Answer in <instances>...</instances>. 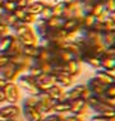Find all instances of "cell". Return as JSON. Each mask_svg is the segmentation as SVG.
<instances>
[{
  "label": "cell",
  "instance_id": "cell-33",
  "mask_svg": "<svg viewBox=\"0 0 115 121\" xmlns=\"http://www.w3.org/2000/svg\"><path fill=\"white\" fill-rule=\"evenodd\" d=\"M10 35H13V30H12V27H9L8 25L1 23V22H0V37L10 36Z\"/></svg>",
  "mask_w": 115,
  "mask_h": 121
},
{
  "label": "cell",
  "instance_id": "cell-45",
  "mask_svg": "<svg viewBox=\"0 0 115 121\" xmlns=\"http://www.w3.org/2000/svg\"><path fill=\"white\" fill-rule=\"evenodd\" d=\"M114 85H115V81H114Z\"/></svg>",
  "mask_w": 115,
  "mask_h": 121
},
{
  "label": "cell",
  "instance_id": "cell-1",
  "mask_svg": "<svg viewBox=\"0 0 115 121\" xmlns=\"http://www.w3.org/2000/svg\"><path fill=\"white\" fill-rule=\"evenodd\" d=\"M12 30H13V35L22 43L23 47H38L40 37L36 34L33 26L17 21Z\"/></svg>",
  "mask_w": 115,
  "mask_h": 121
},
{
  "label": "cell",
  "instance_id": "cell-8",
  "mask_svg": "<svg viewBox=\"0 0 115 121\" xmlns=\"http://www.w3.org/2000/svg\"><path fill=\"white\" fill-rule=\"evenodd\" d=\"M86 88H87L86 82H76L72 88L67 89V91H65V100L70 102V100L82 98V94H83Z\"/></svg>",
  "mask_w": 115,
  "mask_h": 121
},
{
  "label": "cell",
  "instance_id": "cell-24",
  "mask_svg": "<svg viewBox=\"0 0 115 121\" xmlns=\"http://www.w3.org/2000/svg\"><path fill=\"white\" fill-rule=\"evenodd\" d=\"M42 73H44V72H42L41 68H40L38 66L36 65V63H34V65H32L31 67H28L27 71H26V75H27V76H30V77H32V79H34V80H37Z\"/></svg>",
  "mask_w": 115,
  "mask_h": 121
},
{
  "label": "cell",
  "instance_id": "cell-37",
  "mask_svg": "<svg viewBox=\"0 0 115 121\" xmlns=\"http://www.w3.org/2000/svg\"><path fill=\"white\" fill-rule=\"evenodd\" d=\"M65 121H87V117L68 113V115H65Z\"/></svg>",
  "mask_w": 115,
  "mask_h": 121
},
{
  "label": "cell",
  "instance_id": "cell-5",
  "mask_svg": "<svg viewBox=\"0 0 115 121\" xmlns=\"http://www.w3.org/2000/svg\"><path fill=\"white\" fill-rule=\"evenodd\" d=\"M83 62L79 58L76 59H72L69 62L64 63V67H65V72H67L69 76L74 77V79H78L80 75L83 73Z\"/></svg>",
  "mask_w": 115,
  "mask_h": 121
},
{
  "label": "cell",
  "instance_id": "cell-46",
  "mask_svg": "<svg viewBox=\"0 0 115 121\" xmlns=\"http://www.w3.org/2000/svg\"><path fill=\"white\" fill-rule=\"evenodd\" d=\"M59 1H61V0H59Z\"/></svg>",
  "mask_w": 115,
  "mask_h": 121
},
{
  "label": "cell",
  "instance_id": "cell-32",
  "mask_svg": "<svg viewBox=\"0 0 115 121\" xmlns=\"http://www.w3.org/2000/svg\"><path fill=\"white\" fill-rule=\"evenodd\" d=\"M51 17H53V10H51L50 7H45L44 9H42V12L38 14V18L42 19V21H47Z\"/></svg>",
  "mask_w": 115,
  "mask_h": 121
},
{
  "label": "cell",
  "instance_id": "cell-21",
  "mask_svg": "<svg viewBox=\"0 0 115 121\" xmlns=\"http://www.w3.org/2000/svg\"><path fill=\"white\" fill-rule=\"evenodd\" d=\"M63 23H64V18L61 17H51L50 19L46 21L49 30H58V28H61Z\"/></svg>",
  "mask_w": 115,
  "mask_h": 121
},
{
  "label": "cell",
  "instance_id": "cell-10",
  "mask_svg": "<svg viewBox=\"0 0 115 121\" xmlns=\"http://www.w3.org/2000/svg\"><path fill=\"white\" fill-rule=\"evenodd\" d=\"M86 84H87V88L91 90V93L96 97H101L105 94V89H106V85H104L102 82H100L97 79H95L93 76L92 77H88L86 80Z\"/></svg>",
  "mask_w": 115,
  "mask_h": 121
},
{
  "label": "cell",
  "instance_id": "cell-30",
  "mask_svg": "<svg viewBox=\"0 0 115 121\" xmlns=\"http://www.w3.org/2000/svg\"><path fill=\"white\" fill-rule=\"evenodd\" d=\"M3 9L5 10V13H13L14 10L17 9V3L15 1H10V0H4V3H3Z\"/></svg>",
  "mask_w": 115,
  "mask_h": 121
},
{
  "label": "cell",
  "instance_id": "cell-6",
  "mask_svg": "<svg viewBox=\"0 0 115 121\" xmlns=\"http://www.w3.org/2000/svg\"><path fill=\"white\" fill-rule=\"evenodd\" d=\"M37 98H38L37 109H38V111L41 112L44 116H45V115H47V113H50V112L53 111L54 104H55V100L51 99V98L49 97L45 91H41V93L37 95Z\"/></svg>",
  "mask_w": 115,
  "mask_h": 121
},
{
  "label": "cell",
  "instance_id": "cell-25",
  "mask_svg": "<svg viewBox=\"0 0 115 121\" xmlns=\"http://www.w3.org/2000/svg\"><path fill=\"white\" fill-rule=\"evenodd\" d=\"M23 54L28 58L36 59L40 54V48L38 47H23Z\"/></svg>",
  "mask_w": 115,
  "mask_h": 121
},
{
  "label": "cell",
  "instance_id": "cell-7",
  "mask_svg": "<svg viewBox=\"0 0 115 121\" xmlns=\"http://www.w3.org/2000/svg\"><path fill=\"white\" fill-rule=\"evenodd\" d=\"M90 111L88 108V104L84 99L82 98H78V99L70 100V113L72 115H78V116H87V112Z\"/></svg>",
  "mask_w": 115,
  "mask_h": 121
},
{
  "label": "cell",
  "instance_id": "cell-18",
  "mask_svg": "<svg viewBox=\"0 0 115 121\" xmlns=\"http://www.w3.org/2000/svg\"><path fill=\"white\" fill-rule=\"evenodd\" d=\"M101 68L105 71L115 70V57H110V56L101 57Z\"/></svg>",
  "mask_w": 115,
  "mask_h": 121
},
{
  "label": "cell",
  "instance_id": "cell-38",
  "mask_svg": "<svg viewBox=\"0 0 115 121\" xmlns=\"http://www.w3.org/2000/svg\"><path fill=\"white\" fill-rule=\"evenodd\" d=\"M87 121H111L110 119L102 116V115H97V113H92L91 116L87 117Z\"/></svg>",
  "mask_w": 115,
  "mask_h": 121
},
{
  "label": "cell",
  "instance_id": "cell-11",
  "mask_svg": "<svg viewBox=\"0 0 115 121\" xmlns=\"http://www.w3.org/2000/svg\"><path fill=\"white\" fill-rule=\"evenodd\" d=\"M22 117L24 121H42L44 115L37 109V107H22Z\"/></svg>",
  "mask_w": 115,
  "mask_h": 121
},
{
  "label": "cell",
  "instance_id": "cell-13",
  "mask_svg": "<svg viewBox=\"0 0 115 121\" xmlns=\"http://www.w3.org/2000/svg\"><path fill=\"white\" fill-rule=\"evenodd\" d=\"M65 91H67V89H64V88H61V86L55 84L53 88H50L49 90H46L45 93L47 94L53 100L59 102V100H65Z\"/></svg>",
  "mask_w": 115,
  "mask_h": 121
},
{
  "label": "cell",
  "instance_id": "cell-26",
  "mask_svg": "<svg viewBox=\"0 0 115 121\" xmlns=\"http://www.w3.org/2000/svg\"><path fill=\"white\" fill-rule=\"evenodd\" d=\"M95 23H96V17L92 16L91 13H88L84 16V18H83V21H82V27L84 28V30H92V27H93Z\"/></svg>",
  "mask_w": 115,
  "mask_h": 121
},
{
  "label": "cell",
  "instance_id": "cell-29",
  "mask_svg": "<svg viewBox=\"0 0 115 121\" xmlns=\"http://www.w3.org/2000/svg\"><path fill=\"white\" fill-rule=\"evenodd\" d=\"M64 8H65L64 3H61V1L56 3V4L51 8V10H53V17H61V18H63V12H64Z\"/></svg>",
  "mask_w": 115,
  "mask_h": 121
},
{
  "label": "cell",
  "instance_id": "cell-42",
  "mask_svg": "<svg viewBox=\"0 0 115 121\" xmlns=\"http://www.w3.org/2000/svg\"><path fill=\"white\" fill-rule=\"evenodd\" d=\"M4 13H5V10L3 9V7H0V18H1L3 16H4Z\"/></svg>",
  "mask_w": 115,
  "mask_h": 121
},
{
  "label": "cell",
  "instance_id": "cell-9",
  "mask_svg": "<svg viewBox=\"0 0 115 121\" xmlns=\"http://www.w3.org/2000/svg\"><path fill=\"white\" fill-rule=\"evenodd\" d=\"M56 84L55 81V76L51 73H42L38 79L36 80V85L38 86V89L41 91H46L50 88H53Z\"/></svg>",
  "mask_w": 115,
  "mask_h": 121
},
{
  "label": "cell",
  "instance_id": "cell-4",
  "mask_svg": "<svg viewBox=\"0 0 115 121\" xmlns=\"http://www.w3.org/2000/svg\"><path fill=\"white\" fill-rule=\"evenodd\" d=\"M4 91V97H5V103H9V104H19L22 100V91L21 89L17 86L15 82L9 81L3 89Z\"/></svg>",
  "mask_w": 115,
  "mask_h": 121
},
{
  "label": "cell",
  "instance_id": "cell-17",
  "mask_svg": "<svg viewBox=\"0 0 115 121\" xmlns=\"http://www.w3.org/2000/svg\"><path fill=\"white\" fill-rule=\"evenodd\" d=\"M44 8H45V4L41 1V0H34V1L31 3V4L28 5L27 8H26V9H27L28 13L38 16V14L42 12V9H44Z\"/></svg>",
  "mask_w": 115,
  "mask_h": 121
},
{
  "label": "cell",
  "instance_id": "cell-23",
  "mask_svg": "<svg viewBox=\"0 0 115 121\" xmlns=\"http://www.w3.org/2000/svg\"><path fill=\"white\" fill-rule=\"evenodd\" d=\"M12 40H13V35L0 37V54H7V52L10 48Z\"/></svg>",
  "mask_w": 115,
  "mask_h": 121
},
{
  "label": "cell",
  "instance_id": "cell-15",
  "mask_svg": "<svg viewBox=\"0 0 115 121\" xmlns=\"http://www.w3.org/2000/svg\"><path fill=\"white\" fill-rule=\"evenodd\" d=\"M51 112H54V113H61V115L70 113V102L69 100H59V102H55Z\"/></svg>",
  "mask_w": 115,
  "mask_h": 121
},
{
  "label": "cell",
  "instance_id": "cell-28",
  "mask_svg": "<svg viewBox=\"0 0 115 121\" xmlns=\"http://www.w3.org/2000/svg\"><path fill=\"white\" fill-rule=\"evenodd\" d=\"M105 12V7H104V1H96L92 7V10H91V14L95 17H99L100 14H102Z\"/></svg>",
  "mask_w": 115,
  "mask_h": 121
},
{
  "label": "cell",
  "instance_id": "cell-35",
  "mask_svg": "<svg viewBox=\"0 0 115 121\" xmlns=\"http://www.w3.org/2000/svg\"><path fill=\"white\" fill-rule=\"evenodd\" d=\"M106 98H109V99L114 100L115 102V85L111 84V85H107L105 89V94H104Z\"/></svg>",
  "mask_w": 115,
  "mask_h": 121
},
{
  "label": "cell",
  "instance_id": "cell-22",
  "mask_svg": "<svg viewBox=\"0 0 115 121\" xmlns=\"http://www.w3.org/2000/svg\"><path fill=\"white\" fill-rule=\"evenodd\" d=\"M61 28L65 31H73V30H77V28H83V27L77 19L72 18V19H64V23H63Z\"/></svg>",
  "mask_w": 115,
  "mask_h": 121
},
{
  "label": "cell",
  "instance_id": "cell-14",
  "mask_svg": "<svg viewBox=\"0 0 115 121\" xmlns=\"http://www.w3.org/2000/svg\"><path fill=\"white\" fill-rule=\"evenodd\" d=\"M54 76H55L56 85L61 86V88H64V89H69V88H72V86H73V85L77 82V81H76L77 79H74V77L69 76V75H67V73L54 75Z\"/></svg>",
  "mask_w": 115,
  "mask_h": 121
},
{
  "label": "cell",
  "instance_id": "cell-27",
  "mask_svg": "<svg viewBox=\"0 0 115 121\" xmlns=\"http://www.w3.org/2000/svg\"><path fill=\"white\" fill-rule=\"evenodd\" d=\"M42 121H65V115L50 112V113L45 115L44 119H42Z\"/></svg>",
  "mask_w": 115,
  "mask_h": 121
},
{
  "label": "cell",
  "instance_id": "cell-2",
  "mask_svg": "<svg viewBox=\"0 0 115 121\" xmlns=\"http://www.w3.org/2000/svg\"><path fill=\"white\" fill-rule=\"evenodd\" d=\"M17 84L22 93H24V95H38L41 93V90L38 89V86L36 85V80L32 77L27 76L26 73H22L18 76V79L14 81Z\"/></svg>",
  "mask_w": 115,
  "mask_h": 121
},
{
  "label": "cell",
  "instance_id": "cell-43",
  "mask_svg": "<svg viewBox=\"0 0 115 121\" xmlns=\"http://www.w3.org/2000/svg\"><path fill=\"white\" fill-rule=\"evenodd\" d=\"M12 121H24V120H23V117L21 116L19 119H17V120H12Z\"/></svg>",
  "mask_w": 115,
  "mask_h": 121
},
{
  "label": "cell",
  "instance_id": "cell-40",
  "mask_svg": "<svg viewBox=\"0 0 115 121\" xmlns=\"http://www.w3.org/2000/svg\"><path fill=\"white\" fill-rule=\"evenodd\" d=\"M8 82H9V81H8L7 79H4L3 76H0V89H4V86L7 85Z\"/></svg>",
  "mask_w": 115,
  "mask_h": 121
},
{
  "label": "cell",
  "instance_id": "cell-39",
  "mask_svg": "<svg viewBox=\"0 0 115 121\" xmlns=\"http://www.w3.org/2000/svg\"><path fill=\"white\" fill-rule=\"evenodd\" d=\"M8 62H9V57L7 54H0V68H3Z\"/></svg>",
  "mask_w": 115,
  "mask_h": 121
},
{
  "label": "cell",
  "instance_id": "cell-3",
  "mask_svg": "<svg viewBox=\"0 0 115 121\" xmlns=\"http://www.w3.org/2000/svg\"><path fill=\"white\" fill-rule=\"evenodd\" d=\"M22 116L21 104H9L4 103L0 106V121H12Z\"/></svg>",
  "mask_w": 115,
  "mask_h": 121
},
{
  "label": "cell",
  "instance_id": "cell-16",
  "mask_svg": "<svg viewBox=\"0 0 115 121\" xmlns=\"http://www.w3.org/2000/svg\"><path fill=\"white\" fill-rule=\"evenodd\" d=\"M15 54H23V44L13 35V40H12L9 50L7 52V56L12 57V56H15Z\"/></svg>",
  "mask_w": 115,
  "mask_h": 121
},
{
  "label": "cell",
  "instance_id": "cell-41",
  "mask_svg": "<svg viewBox=\"0 0 115 121\" xmlns=\"http://www.w3.org/2000/svg\"><path fill=\"white\" fill-rule=\"evenodd\" d=\"M5 103V97H4V91H3V89H0V106L4 104Z\"/></svg>",
  "mask_w": 115,
  "mask_h": 121
},
{
  "label": "cell",
  "instance_id": "cell-19",
  "mask_svg": "<svg viewBox=\"0 0 115 121\" xmlns=\"http://www.w3.org/2000/svg\"><path fill=\"white\" fill-rule=\"evenodd\" d=\"M101 41H102V45L106 49L115 45V32H102Z\"/></svg>",
  "mask_w": 115,
  "mask_h": 121
},
{
  "label": "cell",
  "instance_id": "cell-44",
  "mask_svg": "<svg viewBox=\"0 0 115 121\" xmlns=\"http://www.w3.org/2000/svg\"><path fill=\"white\" fill-rule=\"evenodd\" d=\"M114 109H115V104H114Z\"/></svg>",
  "mask_w": 115,
  "mask_h": 121
},
{
  "label": "cell",
  "instance_id": "cell-31",
  "mask_svg": "<svg viewBox=\"0 0 115 121\" xmlns=\"http://www.w3.org/2000/svg\"><path fill=\"white\" fill-rule=\"evenodd\" d=\"M37 21H38V16H36V14H31V13H27V14H26V17L23 18L22 22H23V23H26V25L34 26Z\"/></svg>",
  "mask_w": 115,
  "mask_h": 121
},
{
  "label": "cell",
  "instance_id": "cell-20",
  "mask_svg": "<svg viewBox=\"0 0 115 121\" xmlns=\"http://www.w3.org/2000/svg\"><path fill=\"white\" fill-rule=\"evenodd\" d=\"M19 104L22 107H37L38 98H37V95H23Z\"/></svg>",
  "mask_w": 115,
  "mask_h": 121
},
{
  "label": "cell",
  "instance_id": "cell-12",
  "mask_svg": "<svg viewBox=\"0 0 115 121\" xmlns=\"http://www.w3.org/2000/svg\"><path fill=\"white\" fill-rule=\"evenodd\" d=\"M93 77L95 79H97L100 82H102L104 85H111V84H114V81H115V77L111 75L110 71H105V70H96V71H93Z\"/></svg>",
  "mask_w": 115,
  "mask_h": 121
},
{
  "label": "cell",
  "instance_id": "cell-36",
  "mask_svg": "<svg viewBox=\"0 0 115 121\" xmlns=\"http://www.w3.org/2000/svg\"><path fill=\"white\" fill-rule=\"evenodd\" d=\"M27 13L28 12H27L26 8H17V9L13 12V14L15 16V18L18 19V21H21V22L23 21V18L26 17V14H27Z\"/></svg>",
  "mask_w": 115,
  "mask_h": 121
},
{
  "label": "cell",
  "instance_id": "cell-34",
  "mask_svg": "<svg viewBox=\"0 0 115 121\" xmlns=\"http://www.w3.org/2000/svg\"><path fill=\"white\" fill-rule=\"evenodd\" d=\"M104 7L109 14L115 13V0H104Z\"/></svg>",
  "mask_w": 115,
  "mask_h": 121
}]
</instances>
